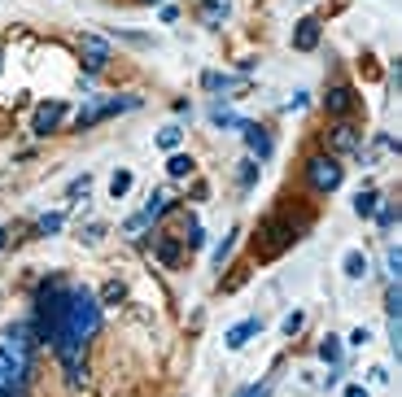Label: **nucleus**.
<instances>
[{
  "instance_id": "nucleus-1",
  "label": "nucleus",
  "mask_w": 402,
  "mask_h": 397,
  "mask_svg": "<svg viewBox=\"0 0 402 397\" xmlns=\"http://www.w3.org/2000/svg\"><path fill=\"white\" fill-rule=\"evenodd\" d=\"M31 350H36V341H31L26 323H13V327L0 332V397L26 389V380H31Z\"/></svg>"
},
{
  "instance_id": "nucleus-2",
  "label": "nucleus",
  "mask_w": 402,
  "mask_h": 397,
  "mask_svg": "<svg viewBox=\"0 0 402 397\" xmlns=\"http://www.w3.org/2000/svg\"><path fill=\"white\" fill-rule=\"evenodd\" d=\"M140 105V96H109V101H96V105H88V109H79V118H75V127L84 131V127H92V123H101V118H109V114H123V109H136Z\"/></svg>"
},
{
  "instance_id": "nucleus-3",
  "label": "nucleus",
  "mask_w": 402,
  "mask_h": 397,
  "mask_svg": "<svg viewBox=\"0 0 402 397\" xmlns=\"http://www.w3.org/2000/svg\"><path fill=\"white\" fill-rule=\"evenodd\" d=\"M307 179H311L315 192H337V188H341V166H337L332 157L319 153V157L307 162Z\"/></svg>"
},
{
  "instance_id": "nucleus-4",
  "label": "nucleus",
  "mask_w": 402,
  "mask_h": 397,
  "mask_svg": "<svg viewBox=\"0 0 402 397\" xmlns=\"http://www.w3.org/2000/svg\"><path fill=\"white\" fill-rule=\"evenodd\" d=\"M263 236H267L263 240V258H276L280 249H288V244L297 240V231L288 227V223H280V219H267L263 223Z\"/></svg>"
},
{
  "instance_id": "nucleus-5",
  "label": "nucleus",
  "mask_w": 402,
  "mask_h": 397,
  "mask_svg": "<svg viewBox=\"0 0 402 397\" xmlns=\"http://www.w3.org/2000/svg\"><path fill=\"white\" fill-rule=\"evenodd\" d=\"M79 53H84V65H88V70H105V65H109V44L96 40V36H84V40H79Z\"/></svg>"
},
{
  "instance_id": "nucleus-6",
  "label": "nucleus",
  "mask_w": 402,
  "mask_h": 397,
  "mask_svg": "<svg viewBox=\"0 0 402 397\" xmlns=\"http://www.w3.org/2000/svg\"><path fill=\"white\" fill-rule=\"evenodd\" d=\"M61 118H66V105H61V101H48V105L36 109V118H31V131H36V136H48V131H53Z\"/></svg>"
},
{
  "instance_id": "nucleus-7",
  "label": "nucleus",
  "mask_w": 402,
  "mask_h": 397,
  "mask_svg": "<svg viewBox=\"0 0 402 397\" xmlns=\"http://www.w3.org/2000/svg\"><path fill=\"white\" fill-rule=\"evenodd\" d=\"M328 144L337 148V153H359V127L355 123H337L332 131H328Z\"/></svg>"
},
{
  "instance_id": "nucleus-8",
  "label": "nucleus",
  "mask_w": 402,
  "mask_h": 397,
  "mask_svg": "<svg viewBox=\"0 0 402 397\" xmlns=\"http://www.w3.org/2000/svg\"><path fill=\"white\" fill-rule=\"evenodd\" d=\"M324 109H328V114H337V118H346V114L355 109V92H350L346 84L328 88V96H324Z\"/></svg>"
},
{
  "instance_id": "nucleus-9",
  "label": "nucleus",
  "mask_w": 402,
  "mask_h": 397,
  "mask_svg": "<svg viewBox=\"0 0 402 397\" xmlns=\"http://www.w3.org/2000/svg\"><path fill=\"white\" fill-rule=\"evenodd\" d=\"M315 44H319V18H302L293 26V48H297V53H311Z\"/></svg>"
},
{
  "instance_id": "nucleus-10",
  "label": "nucleus",
  "mask_w": 402,
  "mask_h": 397,
  "mask_svg": "<svg viewBox=\"0 0 402 397\" xmlns=\"http://www.w3.org/2000/svg\"><path fill=\"white\" fill-rule=\"evenodd\" d=\"M258 332H263V319H245L223 336V345H228V350H240V345H249V336H258Z\"/></svg>"
},
{
  "instance_id": "nucleus-11",
  "label": "nucleus",
  "mask_w": 402,
  "mask_h": 397,
  "mask_svg": "<svg viewBox=\"0 0 402 397\" xmlns=\"http://www.w3.org/2000/svg\"><path fill=\"white\" fill-rule=\"evenodd\" d=\"M240 136H245V144H249L258 157H271V136H267L258 123H240Z\"/></svg>"
},
{
  "instance_id": "nucleus-12",
  "label": "nucleus",
  "mask_w": 402,
  "mask_h": 397,
  "mask_svg": "<svg viewBox=\"0 0 402 397\" xmlns=\"http://www.w3.org/2000/svg\"><path fill=\"white\" fill-rule=\"evenodd\" d=\"M376 210H380V192L367 188V192H359V196H355V214H359V219H372Z\"/></svg>"
},
{
  "instance_id": "nucleus-13",
  "label": "nucleus",
  "mask_w": 402,
  "mask_h": 397,
  "mask_svg": "<svg viewBox=\"0 0 402 397\" xmlns=\"http://www.w3.org/2000/svg\"><path fill=\"white\" fill-rule=\"evenodd\" d=\"M385 275H389V284H398V275H402V249L398 244L385 249Z\"/></svg>"
},
{
  "instance_id": "nucleus-14",
  "label": "nucleus",
  "mask_w": 402,
  "mask_h": 397,
  "mask_svg": "<svg viewBox=\"0 0 402 397\" xmlns=\"http://www.w3.org/2000/svg\"><path fill=\"white\" fill-rule=\"evenodd\" d=\"M341 267H346V275H350V279H363V275H367V258H363L359 249H350Z\"/></svg>"
},
{
  "instance_id": "nucleus-15",
  "label": "nucleus",
  "mask_w": 402,
  "mask_h": 397,
  "mask_svg": "<svg viewBox=\"0 0 402 397\" xmlns=\"http://www.w3.org/2000/svg\"><path fill=\"white\" fill-rule=\"evenodd\" d=\"M228 13V0H206V9H201V22L206 26H219V18Z\"/></svg>"
},
{
  "instance_id": "nucleus-16",
  "label": "nucleus",
  "mask_w": 402,
  "mask_h": 397,
  "mask_svg": "<svg viewBox=\"0 0 402 397\" xmlns=\"http://www.w3.org/2000/svg\"><path fill=\"white\" fill-rule=\"evenodd\" d=\"M319 358L337 367V362H341V341H337V336H324V341H319Z\"/></svg>"
},
{
  "instance_id": "nucleus-17",
  "label": "nucleus",
  "mask_w": 402,
  "mask_h": 397,
  "mask_svg": "<svg viewBox=\"0 0 402 397\" xmlns=\"http://www.w3.org/2000/svg\"><path fill=\"white\" fill-rule=\"evenodd\" d=\"M123 297H127V288L114 279V284H105V288H101V297H96V302H101V310H105V306H118Z\"/></svg>"
},
{
  "instance_id": "nucleus-18",
  "label": "nucleus",
  "mask_w": 402,
  "mask_h": 397,
  "mask_svg": "<svg viewBox=\"0 0 402 397\" xmlns=\"http://www.w3.org/2000/svg\"><path fill=\"white\" fill-rule=\"evenodd\" d=\"M167 171H171V179H184V175H192V157H188V153H175V157L167 162Z\"/></svg>"
},
{
  "instance_id": "nucleus-19",
  "label": "nucleus",
  "mask_w": 402,
  "mask_h": 397,
  "mask_svg": "<svg viewBox=\"0 0 402 397\" xmlns=\"http://www.w3.org/2000/svg\"><path fill=\"white\" fill-rule=\"evenodd\" d=\"M210 123H215V127H236V131H240V123H245V118H236L232 109H223V105H215V109H210Z\"/></svg>"
},
{
  "instance_id": "nucleus-20",
  "label": "nucleus",
  "mask_w": 402,
  "mask_h": 397,
  "mask_svg": "<svg viewBox=\"0 0 402 397\" xmlns=\"http://www.w3.org/2000/svg\"><path fill=\"white\" fill-rule=\"evenodd\" d=\"M201 84L210 88V92H228V88H236V79H232V75H219V70H210V75L201 79Z\"/></svg>"
},
{
  "instance_id": "nucleus-21",
  "label": "nucleus",
  "mask_w": 402,
  "mask_h": 397,
  "mask_svg": "<svg viewBox=\"0 0 402 397\" xmlns=\"http://www.w3.org/2000/svg\"><path fill=\"white\" fill-rule=\"evenodd\" d=\"M180 140H184V131L180 127H162V131H157V144H162V148H171V153H175V148H180Z\"/></svg>"
},
{
  "instance_id": "nucleus-22",
  "label": "nucleus",
  "mask_w": 402,
  "mask_h": 397,
  "mask_svg": "<svg viewBox=\"0 0 402 397\" xmlns=\"http://www.w3.org/2000/svg\"><path fill=\"white\" fill-rule=\"evenodd\" d=\"M127 192H132V171H118L114 179H109V196L118 201V196H127Z\"/></svg>"
},
{
  "instance_id": "nucleus-23",
  "label": "nucleus",
  "mask_w": 402,
  "mask_h": 397,
  "mask_svg": "<svg viewBox=\"0 0 402 397\" xmlns=\"http://www.w3.org/2000/svg\"><path fill=\"white\" fill-rule=\"evenodd\" d=\"M236 236H240V231H232V236H223V244L215 249V267H223V262L232 258V249H236Z\"/></svg>"
},
{
  "instance_id": "nucleus-24",
  "label": "nucleus",
  "mask_w": 402,
  "mask_h": 397,
  "mask_svg": "<svg viewBox=\"0 0 402 397\" xmlns=\"http://www.w3.org/2000/svg\"><path fill=\"white\" fill-rule=\"evenodd\" d=\"M385 310H389V319H398V314H402V288H398V284H389V297H385Z\"/></svg>"
},
{
  "instance_id": "nucleus-25",
  "label": "nucleus",
  "mask_w": 402,
  "mask_h": 397,
  "mask_svg": "<svg viewBox=\"0 0 402 397\" xmlns=\"http://www.w3.org/2000/svg\"><path fill=\"white\" fill-rule=\"evenodd\" d=\"M157 254H162L167 267H175V262H180V244H175V240H157Z\"/></svg>"
},
{
  "instance_id": "nucleus-26",
  "label": "nucleus",
  "mask_w": 402,
  "mask_h": 397,
  "mask_svg": "<svg viewBox=\"0 0 402 397\" xmlns=\"http://www.w3.org/2000/svg\"><path fill=\"white\" fill-rule=\"evenodd\" d=\"M184 244H188V249H201V244H206V231H201L197 223H188V236H184Z\"/></svg>"
},
{
  "instance_id": "nucleus-27",
  "label": "nucleus",
  "mask_w": 402,
  "mask_h": 397,
  "mask_svg": "<svg viewBox=\"0 0 402 397\" xmlns=\"http://www.w3.org/2000/svg\"><path fill=\"white\" fill-rule=\"evenodd\" d=\"M61 223H66L61 214H44V219H40V231H44V236H53V231H61Z\"/></svg>"
},
{
  "instance_id": "nucleus-28",
  "label": "nucleus",
  "mask_w": 402,
  "mask_h": 397,
  "mask_svg": "<svg viewBox=\"0 0 402 397\" xmlns=\"http://www.w3.org/2000/svg\"><path fill=\"white\" fill-rule=\"evenodd\" d=\"M254 179H258V162H240V184H254Z\"/></svg>"
},
{
  "instance_id": "nucleus-29",
  "label": "nucleus",
  "mask_w": 402,
  "mask_h": 397,
  "mask_svg": "<svg viewBox=\"0 0 402 397\" xmlns=\"http://www.w3.org/2000/svg\"><path fill=\"white\" fill-rule=\"evenodd\" d=\"M302 323H307V314H302V310H293V314H288V319H284V336H293Z\"/></svg>"
},
{
  "instance_id": "nucleus-30",
  "label": "nucleus",
  "mask_w": 402,
  "mask_h": 397,
  "mask_svg": "<svg viewBox=\"0 0 402 397\" xmlns=\"http://www.w3.org/2000/svg\"><path fill=\"white\" fill-rule=\"evenodd\" d=\"M88 188H92V179L84 175V179H75V184H70V196H88Z\"/></svg>"
},
{
  "instance_id": "nucleus-31",
  "label": "nucleus",
  "mask_w": 402,
  "mask_h": 397,
  "mask_svg": "<svg viewBox=\"0 0 402 397\" xmlns=\"http://www.w3.org/2000/svg\"><path fill=\"white\" fill-rule=\"evenodd\" d=\"M372 341V332H367V327H355V332H350V345H367Z\"/></svg>"
},
{
  "instance_id": "nucleus-32",
  "label": "nucleus",
  "mask_w": 402,
  "mask_h": 397,
  "mask_svg": "<svg viewBox=\"0 0 402 397\" xmlns=\"http://www.w3.org/2000/svg\"><path fill=\"white\" fill-rule=\"evenodd\" d=\"M394 219H398V214H394V205H385V210H380V227L389 231V227H394Z\"/></svg>"
},
{
  "instance_id": "nucleus-33",
  "label": "nucleus",
  "mask_w": 402,
  "mask_h": 397,
  "mask_svg": "<svg viewBox=\"0 0 402 397\" xmlns=\"http://www.w3.org/2000/svg\"><path fill=\"white\" fill-rule=\"evenodd\" d=\"M346 397H372V393H367L363 384H350V389H346Z\"/></svg>"
},
{
  "instance_id": "nucleus-34",
  "label": "nucleus",
  "mask_w": 402,
  "mask_h": 397,
  "mask_svg": "<svg viewBox=\"0 0 402 397\" xmlns=\"http://www.w3.org/2000/svg\"><path fill=\"white\" fill-rule=\"evenodd\" d=\"M236 397H267V393H263V389H240Z\"/></svg>"
},
{
  "instance_id": "nucleus-35",
  "label": "nucleus",
  "mask_w": 402,
  "mask_h": 397,
  "mask_svg": "<svg viewBox=\"0 0 402 397\" xmlns=\"http://www.w3.org/2000/svg\"><path fill=\"white\" fill-rule=\"evenodd\" d=\"M140 5H162V0H140Z\"/></svg>"
},
{
  "instance_id": "nucleus-36",
  "label": "nucleus",
  "mask_w": 402,
  "mask_h": 397,
  "mask_svg": "<svg viewBox=\"0 0 402 397\" xmlns=\"http://www.w3.org/2000/svg\"><path fill=\"white\" fill-rule=\"evenodd\" d=\"M0 244H5V227H0Z\"/></svg>"
},
{
  "instance_id": "nucleus-37",
  "label": "nucleus",
  "mask_w": 402,
  "mask_h": 397,
  "mask_svg": "<svg viewBox=\"0 0 402 397\" xmlns=\"http://www.w3.org/2000/svg\"><path fill=\"white\" fill-rule=\"evenodd\" d=\"M9 397H22V393H9Z\"/></svg>"
}]
</instances>
